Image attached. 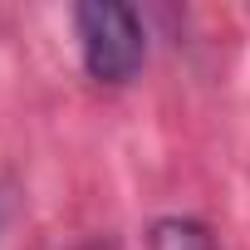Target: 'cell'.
I'll return each mask as SVG.
<instances>
[{"label":"cell","instance_id":"cell-1","mask_svg":"<svg viewBox=\"0 0 250 250\" xmlns=\"http://www.w3.org/2000/svg\"><path fill=\"white\" fill-rule=\"evenodd\" d=\"M79 25V44H83V69L98 83H128L143 69V20L128 5H113V0H98V5H79L74 10Z\"/></svg>","mask_w":250,"mask_h":250},{"label":"cell","instance_id":"cell-2","mask_svg":"<svg viewBox=\"0 0 250 250\" xmlns=\"http://www.w3.org/2000/svg\"><path fill=\"white\" fill-rule=\"evenodd\" d=\"M147 250H216V240H211V230H206L201 221L167 216V221H157V226H152Z\"/></svg>","mask_w":250,"mask_h":250},{"label":"cell","instance_id":"cell-3","mask_svg":"<svg viewBox=\"0 0 250 250\" xmlns=\"http://www.w3.org/2000/svg\"><path fill=\"white\" fill-rule=\"evenodd\" d=\"M5 211H10V201H5V191H0V226H5Z\"/></svg>","mask_w":250,"mask_h":250}]
</instances>
